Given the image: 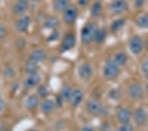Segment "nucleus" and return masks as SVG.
<instances>
[{"label": "nucleus", "instance_id": "nucleus-8", "mask_svg": "<svg viewBox=\"0 0 148 131\" xmlns=\"http://www.w3.org/2000/svg\"><path fill=\"white\" fill-rule=\"evenodd\" d=\"M40 76L37 73H32L30 74V76L28 77L25 82V87L27 89H31V88L34 87L36 85L38 84L40 82Z\"/></svg>", "mask_w": 148, "mask_h": 131}, {"label": "nucleus", "instance_id": "nucleus-23", "mask_svg": "<svg viewBox=\"0 0 148 131\" xmlns=\"http://www.w3.org/2000/svg\"><path fill=\"white\" fill-rule=\"evenodd\" d=\"M59 25V21L56 17H52L47 19L44 23V27L47 28H55Z\"/></svg>", "mask_w": 148, "mask_h": 131}, {"label": "nucleus", "instance_id": "nucleus-14", "mask_svg": "<svg viewBox=\"0 0 148 131\" xmlns=\"http://www.w3.org/2000/svg\"><path fill=\"white\" fill-rule=\"evenodd\" d=\"M130 112L127 109H121L117 112L119 121L123 124H127L130 119Z\"/></svg>", "mask_w": 148, "mask_h": 131}, {"label": "nucleus", "instance_id": "nucleus-33", "mask_svg": "<svg viewBox=\"0 0 148 131\" xmlns=\"http://www.w3.org/2000/svg\"><path fill=\"white\" fill-rule=\"evenodd\" d=\"M89 1L90 0H78V3L80 6H86L89 3Z\"/></svg>", "mask_w": 148, "mask_h": 131}, {"label": "nucleus", "instance_id": "nucleus-30", "mask_svg": "<svg viewBox=\"0 0 148 131\" xmlns=\"http://www.w3.org/2000/svg\"><path fill=\"white\" fill-rule=\"evenodd\" d=\"M59 36V33L56 31V30H54V31L49 35V37L47 39H48L49 41H53V40H56L58 39Z\"/></svg>", "mask_w": 148, "mask_h": 131}, {"label": "nucleus", "instance_id": "nucleus-22", "mask_svg": "<svg viewBox=\"0 0 148 131\" xmlns=\"http://www.w3.org/2000/svg\"><path fill=\"white\" fill-rule=\"evenodd\" d=\"M106 37V30L104 28H101V29H98L95 34L94 40L97 43H101L104 41Z\"/></svg>", "mask_w": 148, "mask_h": 131}, {"label": "nucleus", "instance_id": "nucleus-12", "mask_svg": "<svg viewBox=\"0 0 148 131\" xmlns=\"http://www.w3.org/2000/svg\"><path fill=\"white\" fill-rule=\"evenodd\" d=\"M83 97V92L80 89H75V91H73L72 94H71V96L70 97L71 104L73 106H78L82 102Z\"/></svg>", "mask_w": 148, "mask_h": 131}, {"label": "nucleus", "instance_id": "nucleus-15", "mask_svg": "<svg viewBox=\"0 0 148 131\" xmlns=\"http://www.w3.org/2000/svg\"><path fill=\"white\" fill-rule=\"evenodd\" d=\"M28 5V0H18L13 8V12L15 15H21L25 11Z\"/></svg>", "mask_w": 148, "mask_h": 131}, {"label": "nucleus", "instance_id": "nucleus-31", "mask_svg": "<svg viewBox=\"0 0 148 131\" xmlns=\"http://www.w3.org/2000/svg\"><path fill=\"white\" fill-rule=\"evenodd\" d=\"M142 70L144 74L148 78V60L145 62L142 65Z\"/></svg>", "mask_w": 148, "mask_h": 131}, {"label": "nucleus", "instance_id": "nucleus-20", "mask_svg": "<svg viewBox=\"0 0 148 131\" xmlns=\"http://www.w3.org/2000/svg\"><path fill=\"white\" fill-rule=\"evenodd\" d=\"M102 11V5L99 1H97L94 3L91 9L92 16L94 18H97L101 15Z\"/></svg>", "mask_w": 148, "mask_h": 131}, {"label": "nucleus", "instance_id": "nucleus-27", "mask_svg": "<svg viewBox=\"0 0 148 131\" xmlns=\"http://www.w3.org/2000/svg\"><path fill=\"white\" fill-rule=\"evenodd\" d=\"M127 61V58L125 54L119 53L114 57V62L118 66H124L125 65Z\"/></svg>", "mask_w": 148, "mask_h": 131}, {"label": "nucleus", "instance_id": "nucleus-34", "mask_svg": "<svg viewBox=\"0 0 148 131\" xmlns=\"http://www.w3.org/2000/svg\"><path fill=\"white\" fill-rule=\"evenodd\" d=\"M5 101L2 99H0V113L3 111V109H5Z\"/></svg>", "mask_w": 148, "mask_h": 131}, {"label": "nucleus", "instance_id": "nucleus-32", "mask_svg": "<svg viewBox=\"0 0 148 131\" xmlns=\"http://www.w3.org/2000/svg\"><path fill=\"white\" fill-rule=\"evenodd\" d=\"M145 1L146 0H135V4L136 7L140 8V7H142L144 4Z\"/></svg>", "mask_w": 148, "mask_h": 131}, {"label": "nucleus", "instance_id": "nucleus-5", "mask_svg": "<svg viewBox=\"0 0 148 131\" xmlns=\"http://www.w3.org/2000/svg\"><path fill=\"white\" fill-rule=\"evenodd\" d=\"M75 37L72 34L66 35L63 39L61 44V52H66L69 51L75 46Z\"/></svg>", "mask_w": 148, "mask_h": 131}, {"label": "nucleus", "instance_id": "nucleus-37", "mask_svg": "<svg viewBox=\"0 0 148 131\" xmlns=\"http://www.w3.org/2000/svg\"><path fill=\"white\" fill-rule=\"evenodd\" d=\"M28 131H36V130H28Z\"/></svg>", "mask_w": 148, "mask_h": 131}, {"label": "nucleus", "instance_id": "nucleus-26", "mask_svg": "<svg viewBox=\"0 0 148 131\" xmlns=\"http://www.w3.org/2000/svg\"><path fill=\"white\" fill-rule=\"evenodd\" d=\"M125 24V20L123 19H118L115 21H114L112 24L111 27V30L113 33H115L120 29L121 27H123V25Z\"/></svg>", "mask_w": 148, "mask_h": 131}, {"label": "nucleus", "instance_id": "nucleus-4", "mask_svg": "<svg viewBox=\"0 0 148 131\" xmlns=\"http://www.w3.org/2000/svg\"><path fill=\"white\" fill-rule=\"evenodd\" d=\"M78 16V10L75 6H69L64 11V20L67 24H73Z\"/></svg>", "mask_w": 148, "mask_h": 131}, {"label": "nucleus", "instance_id": "nucleus-38", "mask_svg": "<svg viewBox=\"0 0 148 131\" xmlns=\"http://www.w3.org/2000/svg\"><path fill=\"white\" fill-rule=\"evenodd\" d=\"M34 1H40V0H34Z\"/></svg>", "mask_w": 148, "mask_h": 131}, {"label": "nucleus", "instance_id": "nucleus-2", "mask_svg": "<svg viewBox=\"0 0 148 131\" xmlns=\"http://www.w3.org/2000/svg\"><path fill=\"white\" fill-rule=\"evenodd\" d=\"M119 73V66L114 60H109L106 62L104 68V76L107 80H113Z\"/></svg>", "mask_w": 148, "mask_h": 131}, {"label": "nucleus", "instance_id": "nucleus-16", "mask_svg": "<svg viewBox=\"0 0 148 131\" xmlns=\"http://www.w3.org/2000/svg\"><path fill=\"white\" fill-rule=\"evenodd\" d=\"M46 58V54L44 51L42 50H35L30 54V59L36 62L44 61Z\"/></svg>", "mask_w": 148, "mask_h": 131}, {"label": "nucleus", "instance_id": "nucleus-28", "mask_svg": "<svg viewBox=\"0 0 148 131\" xmlns=\"http://www.w3.org/2000/svg\"><path fill=\"white\" fill-rule=\"evenodd\" d=\"M38 92L40 96L42 97H46L48 94V91H47V88L45 86H43V85H41V86L38 87Z\"/></svg>", "mask_w": 148, "mask_h": 131}, {"label": "nucleus", "instance_id": "nucleus-29", "mask_svg": "<svg viewBox=\"0 0 148 131\" xmlns=\"http://www.w3.org/2000/svg\"><path fill=\"white\" fill-rule=\"evenodd\" d=\"M117 131H132V126L128 125V124H124L121 127L119 128Z\"/></svg>", "mask_w": 148, "mask_h": 131}, {"label": "nucleus", "instance_id": "nucleus-10", "mask_svg": "<svg viewBox=\"0 0 148 131\" xmlns=\"http://www.w3.org/2000/svg\"><path fill=\"white\" fill-rule=\"evenodd\" d=\"M79 74L83 80H87L90 79L92 74V66L89 64H82L79 68Z\"/></svg>", "mask_w": 148, "mask_h": 131}, {"label": "nucleus", "instance_id": "nucleus-9", "mask_svg": "<svg viewBox=\"0 0 148 131\" xmlns=\"http://www.w3.org/2000/svg\"><path fill=\"white\" fill-rule=\"evenodd\" d=\"M130 96L134 99H139L143 95V90L139 84L134 83L129 87Z\"/></svg>", "mask_w": 148, "mask_h": 131}, {"label": "nucleus", "instance_id": "nucleus-3", "mask_svg": "<svg viewBox=\"0 0 148 131\" xmlns=\"http://www.w3.org/2000/svg\"><path fill=\"white\" fill-rule=\"evenodd\" d=\"M110 11L113 14H120L128 8V4L125 0H115L110 5Z\"/></svg>", "mask_w": 148, "mask_h": 131}, {"label": "nucleus", "instance_id": "nucleus-35", "mask_svg": "<svg viewBox=\"0 0 148 131\" xmlns=\"http://www.w3.org/2000/svg\"><path fill=\"white\" fill-rule=\"evenodd\" d=\"M5 35V30L2 26L0 25V39L3 38Z\"/></svg>", "mask_w": 148, "mask_h": 131}, {"label": "nucleus", "instance_id": "nucleus-17", "mask_svg": "<svg viewBox=\"0 0 148 131\" xmlns=\"http://www.w3.org/2000/svg\"><path fill=\"white\" fill-rule=\"evenodd\" d=\"M69 7V0H55L53 8L57 11H65Z\"/></svg>", "mask_w": 148, "mask_h": 131}, {"label": "nucleus", "instance_id": "nucleus-36", "mask_svg": "<svg viewBox=\"0 0 148 131\" xmlns=\"http://www.w3.org/2000/svg\"><path fill=\"white\" fill-rule=\"evenodd\" d=\"M80 131H94V130L90 127H84L82 129H81Z\"/></svg>", "mask_w": 148, "mask_h": 131}, {"label": "nucleus", "instance_id": "nucleus-13", "mask_svg": "<svg viewBox=\"0 0 148 131\" xmlns=\"http://www.w3.org/2000/svg\"><path fill=\"white\" fill-rule=\"evenodd\" d=\"M30 23V19L28 16H25L20 19L16 23V28L19 32H25L28 29Z\"/></svg>", "mask_w": 148, "mask_h": 131}, {"label": "nucleus", "instance_id": "nucleus-7", "mask_svg": "<svg viewBox=\"0 0 148 131\" xmlns=\"http://www.w3.org/2000/svg\"><path fill=\"white\" fill-rule=\"evenodd\" d=\"M142 40L140 37L135 36L131 39L130 42V49L134 54H137L140 53L142 51Z\"/></svg>", "mask_w": 148, "mask_h": 131}, {"label": "nucleus", "instance_id": "nucleus-11", "mask_svg": "<svg viewBox=\"0 0 148 131\" xmlns=\"http://www.w3.org/2000/svg\"><path fill=\"white\" fill-rule=\"evenodd\" d=\"M134 119L135 123L138 125H142L144 124L147 119V114L145 111L142 109H138L134 112Z\"/></svg>", "mask_w": 148, "mask_h": 131}, {"label": "nucleus", "instance_id": "nucleus-6", "mask_svg": "<svg viewBox=\"0 0 148 131\" xmlns=\"http://www.w3.org/2000/svg\"><path fill=\"white\" fill-rule=\"evenodd\" d=\"M87 109L92 115H98L101 113L103 107L99 102L96 100H90L87 103Z\"/></svg>", "mask_w": 148, "mask_h": 131}, {"label": "nucleus", "instance_id": "nucleus-25", "mask_svg": "<svg viewBox=\"0 0 148 131\" xmlns=\"http://www.w3.org/2000/svg\"><path fill=\"white\" fill-rule=\"evenodd\" d=\"M72 93L73 91L71 87L70 86H69V85H66V86H65L63 89H62L60 97L63 100L70 99V97L71 96Z\"/></svg>", "mask_w": 148, "mask_h": 131}, {"label": "nucleus", "instance_id": "nucleus-19", "mask_svg": "<svg viewBox=\"0 0 148 131\" xmlns=\"http://www.w3.org/2000/svg\"><path fill=\"white\" fill-rule=\"evenodd\" d=\"M38 69V62L34 60L30 59L25 65V70L27 73H30V74H32V73H36V71Z\"/></svg>", "mask_w": 148, "mask_h": 131}, {"label": "nucleus", "instance_id": "nucleus-24", "mask_svg": "<svg viewBox=\"0 0 148 131\" xmlns=\"http://www.w3.org/2000/svg\"><path fill=\"white\" fill-rule=\"evenodd\" d=\"M136 24L142 28L148 27V14H144L137 19Z\"/></svg>", "mask_w": 148, "mask_h": 131}, {"label": "nucleus", "instance_id": "nucleus-21", "mask_svg": "<svg viewBox=\"0 0 148 131\" xmlns=\"http://www.w3.org/2000/svg\"><path fill=\"white\" fill-rule=\"evenodd\" d=\"M38 105V99L36 95H31L28 97L27 103H26V107L29 110H32L35 109Z\"/></svg>", "mask_w": 148, "mask_h": 131}, {"label": "nucleus", "instance_id": "nucleus-1", "mask_svg": "<svg viewBox=\"0 0 148 131\" xmlns=\"http://www.w3.org/2000/svg\"><path fill=\"white\" fill-rule=\"evenodd\" d=\"M97 27L95 23H89L87 24L82 30V34H81V38H82V42L84 44H88L94 40L95 36L97 31Z\"/></svg>", "mask_w": 148, "mask_h": 131}, {"label": "nucleus", "instance_id": "nucleus-18", "mask_svg": "<svg viewBox=\"0 0 148 131\" xmlns=\"http://www.w3.org/2000/svg\"><path fill=\"white\" fill-rule=\"evenodd\" d=\"M55 103L51 99H47L43 102L41 105V109L44 113H49L53 111Z\"/></svg>", "mask_w": 148, "mask_h": 131}]
</instances>
